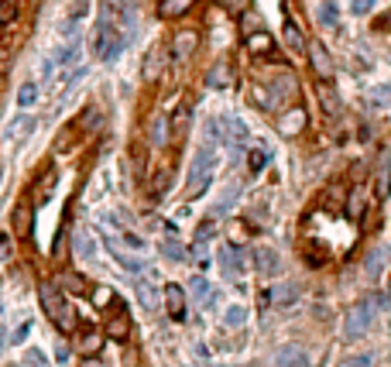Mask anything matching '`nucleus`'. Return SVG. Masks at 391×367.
Listing matches in <instances>:
<instances>
[{
  "mask_svg": "<svg viewBox=\"0 0 391 367\" xmlns=\"http://www.w3.org/2000/svg\"><path fill=\"white\" fill-rule=\"evenodd\" d=\"M100 344H103V336H100L97 329H82V333H79V344H76V347L82 350L86 357H90V353H97V350H100Z\"/></svg>",
  "mask_w": 391,
  "mask_h": 367,
  "instance_id": "bb28decb",
  "label": "nucleus"
},
{
  "mask_svg": "<svg viewBox=\"0 0 391 367\" xmlns=\"http://www.w3.org/2000/svg\"><path fill=\"white\" fill-rule=\"evenodd\" d=\"M82 367H103V364H100L97 357H93V361H90V357H86V364H82Z\"/></svg>",
  "mask_w": 391,
  "mask_h": 367,
  "instance_id": "bf43d9fd",
  "label": "nucleus"
},
{
  "mask_svg": "<svg viewBox=\"0 0 391 367\" xmlns=\"http://www.w3.org/2000/svg\"><path fill=\"white\" fill-rule=\"evenodd\" d=\"M240 18H244V35H251V31L257 28V24H261L257 18H247V14H240Z\"/></svg>",
  "mask_w": 391,
  "mask_h": 367,
  "instance_id": "6e6d98bb",
  "label": "nucleus"
},
{
  "mask_svg": "<svg viewBox=\"0 0 391 367\" xmlns=\"http://www.w3.org/2000/svg\"><path fill=\"white\" fill-rule=\"evenodd\" d=\"M124 244H127V248H134V251H141V248H144V240H141L137 233H124Z\"/></svg>",
  "mask_w": 391,
  "mask_h": 367,
  "instance_id": "864d4df0",
  "label": "nucleus"
},
{
  "mask_svg": "<svg viewBox=\"0 0 391 367\" xmlns=\"http://www.w3.org/2000/svg\"><path fill=\"white\" fill-rule=\"evenodd\" d=\"M264 165H268V155H264L261 148H255V151H247V169H251V172H255V175L261 172Z\"/></svg>",
  "mask_w": 391,
  "mask_h": 367,
  "instance_id": "a19ab883",
  "label": "nucleus"
},
{
  "mask_svg": "<svg viewBox=\"0 0 391 367\" xmlns=\"http://www.w3.org/2000/svg\"><path fill=\"white\" fill-rule=\"evenodd\" d=\"M247 237H251V230H247V220H234V223H230V244H234V248H240V244H247Z\"/></svg>",
  "mask_w": 391,
  "mask_h": 367,
  "instance_id": "72a5a7b5",
  "label": "nucleus"
},
{
  "mask_svg": "<svg viewBox=\"0 0 391 367\" xmlns=\"http://www.w3.org/2000/svg\"><path fill=\"white\" fill-rule=\"evenodd\" d=\"M124 48V35H120V24H114V14L103 11V18L97 21V31H93V55L103 62H114Z\"/></svg>",
  "mask_w": 391,
  "mask_h": 367,
  "instance_id": "f257e3e1",
  "label": "nucleus"
},
{
  "mask_svg": "<svg viewBox=\"0 0 391 367\" xmlns=\"http://www.w3.org/2000/svg\"><path fill=\"white\" fill-rule=\"evenodd\" d=\"M151 134H155V144H165V141H168V120H165V117L155 120V131H151Z\"/></svg>",
  "mask_w": 391,
  "mask_h": 367,
  "instance_id": "de8ad7c7",
  "label": "nucleus"
},
{
  "mask_svg": "<svg viewBox=\"0 0 391 367\" xmlns=\"http://www.w3.org/2000/svg\"><path fill=\"white\" fill-rule=\"evenodd\" d=\"M371 319H374V306H371V302H357V306L347 312L343 336H347V340H360V336L371 329Z\"/></svg>",
  "mask_w": 391,
  "mask_h": 367,
  "instance_id": "20e7f679",
  "label": "nucleus"
},
{
  "mask_svg": "<svg viewBox=\"0 0 391 367\" xmlns=\"http://www.w3.org/2000/svg\"><path fill=\"white\" fill-rule=\"evenodd\" d=\"M295 299H299V285H292V282L268 292V302H274V306H292Z\"/></svg>",
  "mask_w": 391,
  "mask_h": 367,
  "instance_id": "412c9836",
  "label": "nucleus"
},
{
  "mask_svg": "<svg viewBox=\"0 0 391 367\" xmlns=\"http://www.w3.org/2000/svg\"><path fill=\"white\" fill-rule=\"evenodd\" d=\"M28 333H31V323H24V326L14 333V344H24V340H28Z\"/></svg>",
  "mask_w": 391,
  "mask_h": 367,
  "instance_id": "4d7b16f0",
  "label": "nucleus"
},
{
  "mask_svg": "<svg viewBox=\"0 0 391 367\" xmlns=\"http://www.w3.org/2000/svg\"><path fill=\"white\" fill-rule=\"evenodd\" d=\"M86 14H90V0H73L69 18H65V35H76V28L86 21Z\"/></svg>",
  "mask_w": 391,
  "mask_h": 367,
  "instance_id": "2eb2a0df",
  "label": "nucleus"
},
{
  "mask_svg": "<svg viewBox=\"0 0 391 367\" xmlns=\"http://www.w3.org/2000/svg\"><path fill=\"white\" fill-rule=\"evenodd\" d=\"M213 169H216V144H203L193 158V169H189V179H186V196L193 199L199 196L206 186H210V179H213Z\"/></svg>",
  "mask_w": 391,
  "mask_h": 367,
  "instance_id": "7ed1b4c3",
  "label": "nucleus"
},
{
  "mask_svg": "<svg viewBox=\"0 0 391 367\" xmlns=\"http://www.w3.org/2000/svg\"><path fill=\"white\" fill-rule=\"evenodd\" d=\"M247 52H251V55H272L274 52V38L272 35H268V31H251V35H247Z\"/></svg>",
  "mask_w": 391,
  "mask_h": 367,
  "instance_id": "f8f14e48",
  "label": "nucleus"
},
{
  "mask_svg": "<svg viewBox=\"0 0 391 367\" xmlns=\"http://www.w3.org/2000/svg\"><path fill=\"white\" fill-rule=\"evenodd\" d=\"M55 357H59V361H69V347H62V344H59V350H55Z\"/></svg>",
  "mask_w": 391,
  "mask_h": 367,
  "instance_id": "13d9d810",
  "label": "nucleus"
},
{
  "mask_svg": "<svg viewBox=\"0 0 391 367\" xmlns=\"http://www.w3.org/2000/svg\"><path fill=\"white\" fill-rule=\"evenodd\" d=\"M364 213H368V193H364V186H353L350 196H347V216L364 220Z\"/></svg>",
  "mask_w": 391,
  "mask_h": 367,
  "instance_id": "ddd939ff",
  "label": "nucleus"
},
{
  "mask_svg": "<svg viewBox=\"0 0 391 367\" xmlns=\"http://www.w3.org/2000/svg\"><path fill=\"white\" fill-rule=\"evenodd\" d=\"M107 333H110L114 340H127V333H131V316H127V309L120 306V299H117V312H114L110 323H107Z\"/></svg>",
  "mask_w": 391,
  "mask_h": 367,
  "instance_id": "9d476101",
  "label": "nucleus"
},
{
  "mask_svg": "<svg viewBox=\"0 0 391 367\" xmlns=\"http://www.w3.org/2000/svg\"><path fill=\"white\" fill-rule=\"evenodd\" d=\"M374 196L377 199H388V179H385V172L377 175V182H374Z\"/></svg>",
  "mask_w": 391,
  "mask_h": 367,
  "instance_id": "3c124183",
  "label": "nucleus"
},
{
  "mask_svg": "<svg viewBox=\"0 0 391 367\" xmlns=\"http://www.w3.org/2000/svg\"><path fill=\"white\" fill-rule=\"evenodd\" d=\"M199 48V31H178L172 38V55L176 58H189Z\"/></svg>",
  "mask_w": 391,
  "mask_h": 367,
  "instance_id": "1a4fd4ad",
  "label": "nucleus"
},
{
  "mask_svg": "<svg viewBox=\"0 0 391 367\" xmlns=\"http://www.w3.org/2000/svg\"><path fill=\"white\" fill-rule=\"evenodd\" d=\"M220 268H223V275L234 282V278H240V254H237V248H223L220 251Z\"/></svg>",
  "mask_w": 391,
  "mask_h": 367,
  "instance_id": "a211bd4d",
  "label": "nucleus"
},
{
  "mask_svg": "<svg viewBox=\"0 0 391 367\" xmlns=\"http://www.w3.org/2000/svg\"><path fill=\"white\" fill-rule=\"evenodd\" d=\"M244 319H247V309H244V306H230V309L223 312V323H227L230 329L244 326Z\"/></svg>",
  "mask_w": 391,
  "mask_h": 367,
  "instance_id": "c9c22d12",
  "label": "nucleus"
},
{
  "mask_svg": "<svg viewBox=\"0 0 391 367\" xmlns=\"http://www.w3.org/2000/svg\"><path fill=\"white\" fill-rule=\"evenodd\" d=\"M274 367H309L313 361H309V350L299 347V344H285L282 350H274L272 357Z\"/></svg>",
  "mask_w": 391,
  "mask_h": 367,
  "instance_id": "39448f33",
  "label": "nucleus"
},
{
  "mask_svg": "<svg viewBox=\"0 0 391 367\" xmlns=\"http://www.w3.org/2000/svg\"><path fill=\"white\" fill-rule=\"evenodd\" d=\"M161 254H165L168 261H186V251H182L178 240H165V244H161Z\"/></svg>",
  "mask_w": 391,
  "mask_h": 367,
  "instance_id": "58836bf2",
  "label": "nucleus"
},
{
  "mask_svg": "<svg viewBox=\"0 0 391 367\" xmlns=\"http://www.w3.org/2000/svg\"><path fill=\"white\" fill-rule=\"evenodd\" d=\"M137 299H141V306H144L148 312L158 309V292H155L151 282H137Z\"/></svg>",
  "mask_w": 391,
  "mask_h": 367,
  "instance_id": "c85d7f7f",
  "label": "nucleus"
},
{
  "mask_svg": "<svg viewBox=\"0 0 391 367\" xmlns=\"http://www.w3.org/2000/svg\"><path fill=\"white\" fill-rule=\"evenodd\" d=\"M237 193H240V186H230V189H223V199L216 203V210H230L237 203Z\"/></svg>",
  "mask_w": 391,
  "mask_h": 367,
  "instance_id": "49530a36",
  "label": "nucleus"
},
{
  "mask_svg": "<svg viewBox=\"0 0 391 367\" xmlns=\"http://www.w3.org/2000/svg\"><path fill=\"white\" fill-rule=\"evenodd\" d=\"M41 309L48 312V319H52L62 333L76 329V312H73V306H69V299H65L52 282H41Z\"/></svg>",
  "mask_w": 391,
  "mask_h": 367,
  "instance_id": "f03ea898",
  "label": "nucleus"
},
{
  "mask_svg": "<svg viewBox=\"0 0 391 367\" xmlns=\"http://www.w3.org/2000/svg\"><path fill=\"white\" fill-rule=\"evenodd\" d=\"M35 127H38V120H35L31 114H24L11 124V137H14V141H24L28 134H35Z\"/></svg>",
  "mask_w": 391,
  "mask_h": 367,
  "instance_id": "393cba45",
  "label": "nucleus"
},
{
  "mask_svg": "<svg viewBox=\"0 0 391 367\" xmlns=\"http://www.w3.org/2000/svg\"><path fill=\"white\" fill-rule=\"evenodd\" d=\"M11 257V240H7V233H0V261H7Z\"/></svg>",
  "mask_w": 391,
  "mask_h": 367,
  "instance_id": "5fc2aeb1",
  "label": "nucleus"
},
{
  "mask_svg": "<svg viewBox=\"0 0 391 367\" xmlns=\"http://www.w3.org/2000/svg\"><path fill=\"white\" fill-rule=\"evenodd\" d=\"M52 189H55V172L48 169V172H45V179H41V186H38V203H45V199L52 196Z\"/></svg>",
  "mask_w": 391,
  "mask_h": 367,
  "instance_id": "79ce46f5",
  "label": "nucleus"
},
{
  "mask_svg": "<svg viewBox=\"0 0 391 367\" xmlns=\"http://www.w3.org/2000/svg\"><path fill=\"white\" fill-rule=\"evenodd\" d=\"M165 309H168L172 319H182V316H186V292L178 289V285H168V289H165Z\"/></svg>",
  "mask_w": 391,
  "mask_h": 367,
  "instance_id": "4468645a",
  "label": "nucleus"
},
{
  "mask_svg": "<svg viewBox=\"0 0 391 367\" xmlns=\"http://www.w3.org/2000/svg\"><path fill=\"white\" fill-rule=\"evenodd\" d=\"M230 83H234V69H230L227 62H216L213 69L206 73V86H210V90H227Z\"/></svg>",
  "mask_w": 391,
  "mask_h": 367,
  "instance_id": "9b49d317",
  "label": "nucleus"
},
{
  "mask_svg": "<svg viewBox=\"0 0 391 367\" xmlns=\"http://www.w3.org/2000/svg\"><path fill=\"white\" fill-rule=\"evenodd\" d=\"M55 289H65V292H73V295H90V285L82 282V275H76V271L59 275V285Z\"/></svg>",
  "mask_w": 391,
  "mask_h": 367,
  "instance_id": "6ab92c4d",
  "label": "nucleus"
},
{
  "mask_svg": "<svg viewBox=\"0 0 391 367\" xmlns=\"http://www.w3.org/2000/svg\"><path fill=\"white\" fill-rule=\"evenodd\" d=\"M189 289H193L196 302H206V299H210V282H206V278H193V285H189Z\"/></svg>",
  "mask_w": 391,
  "mask_h": 367,
  "instance_id": "37998d69",
  "label": "nucleus"
},
{
  "mask_svg": "<svg viewBox=\"0 0 391 367\" xmlns=\"http://www.w3.org/2000/svg\"><path fill=\"white\" fill-rule=\"evenodd\" d=\"M76 251H79V257L93 261V257H97V240H93V237H90L86 230H79V233H76Z\"/></svg>",
  "mask_w": 391,
  "mask_h": 367,
  "instance_id": "c756f323",
  "label": "nucleus"
},
{
  "mask_svg": "<svg viewBox=\"0 0 391 367\" xmlns=\"http://www.w3.org/2000/svg\"><path fill=\"white\" fill-rule=\"evenodd\" d=\"M4 340H7V336H4V329H0V347H4Z\"/></svg>",
  "mask_w": 391,
  "mask_h": 367,
  "instance_id": "052dcab7",
  "label": "nucleus"
},
{
  "mask_svg": "<svg viewBox=\"0 0 391 367\" xmlns=\"http://www.w3.org/2000/svg\"><path fill=\"white\" fill-rule=\"evenodd\" d=\"M371 361H374L371 353H357V357H347L340 367H371Z\"/></svg>",
  "mask_w": 391,
  "mask_h": 367,
  "instance_id": "09e8293b",
  "label": "nucleus"
},
{
  "mask_svg": "<svg viewBox=\"0 0 391 367\" xmlns=\"http://www.w3.org/2000/svg\"><path fill=\"white\" fill-rule=\"evenodd\" d=\"M168 179H172V169H161V172L151 179V196H161L168 189Z\"/></svg>",
  "mask_w": 391,
  "mask_h": 367,
  "instance_id": "4c0bfd02",
  "label": "nucleus"
},
{
  "mask_svg": "<svg viewBox=\"0 0 391 367\" xmlns=\"http://www.w3.org/2000/svg\"><path fill=\"white\" fill-rule=\"evenodd\" d=\"M316 93H319V100H323V110H326V114H336V110H340V97L333 93V86L326 83V79L316 86Z\"/></svg>",
  "mask_w": 391,
  "mask_h": 367,
  "instance_id": "a878e982",
  "label": "nucleus"
},
{
  "mask_svg": "<svg viewBox=\"0 0 391 367\" xmlns=\"http://www.w3.org/2000/svg\"><path fill=\"white\" fill-rule=\"evenodd\" d=\"M306 120H309V117H306V110H302V107H292L289 114H282V120H278V131H282L285 137H295V134H302Z\"/></svg>",
  "mask_w": 391,
  "mask_h": 367,
  "instance_id": "6e6552de",
  "label": "nucleus"
},
{
  "mask_svg": "<svg viewBox=\"0 0 391 367\" xmlns=\"http://www.w3.org/2000/svg\"><path fill=\"white\" fill-rule=\"evenodd\" d=\"M374 7V0H350V11L353 14H368Z\"/></svg>",
  "mask_w": 391,
  "mask_h": 367,
  "instance_id": "603ef678",
  "label": "nucleus"
},
{
  "mask_svg": "<svg viewBox=\"0 0 391 367\" xmlns=\"http://www.w3.org/2000/svg\"><path fill=\"white\" fill-rule=\"evenodd\" d=\"M18 103L24 107V110H28V107H35V103H38V86H35V83H21Z\"/></svg>",
  "mask_w": 391,
  "mask_h": 367,
  "instance_id": "473e14b6",
  "label": "nucleus"
},
{
  "mask_svg": "<svg viewBox=\"0 0 391 367\" xmlns=\"http://www.w3.org/2000/svg\"><path fill=\"white\" fill-rule=\"evenodd\" d=\"M274 97H278V100H292L295 97V79L289 76V73L274 76Z\"/></svg>",
  "mask_w": 391,
  "mask_h": 367,
  "instance_id": "2f4dec72",
  "label": "nucleus"
},
{
  "mask_svg": "<svg viewBox=\"0 0 391 367\" xmlns=\"http://www.w3.org/2000/svg\"><path fill=\"white\" fill-rule=\"evenodd\" d=\"M247 100L255 103L257 110H274V100H272V93H268V86H261V83H255V86L247 90Z\"/></svg>",
  "mask_w": 391,
  "mask_h": 367,
  "instance_id": "5701e85b",
  "label": "nucleus"
},
{
  "mask_svg": "<svg viewBox=\"0 0 391 367\" xmlns=\"http://www.w3.org/2000/svg\"><path fill=\"white\" fill-rule=\"evenodd\" d=\"M306 52H309V62H313V69H316V76H319V79H330L333 73H336L330 52H326L319 41H309V45H306Z\"/></svg>",
  "mask_w": 391,
  "mask_h": 367,
  "instance_id": "423d86ee",
  "label": "nucleus"
},
{
  "mask_svg": "<svg viewBox=\"0 0 391 367\" xmlns=\"http://www.w3.org/2000/svg\"><path fill=\"white\" fill-rule=\"evenodd\" d=\"M193 4L196 0H161V4H158V14H161V18H182V14H189V11H193Z\"/></svg>",
  "mask_w": 391,
  "mask_h": 367,
  "instance_id": "f3484780",
  "label": "nucleus"
},
{
  "mask_svg": "<svg viewBox=\"0 0 391 367\" xmlns=\"http://www.w3.org/2000/svg\"><path fill=\"white\" fill-rule=\"evenodd\" d=\"M255 268H257V275H264V278H274V275L282 271L278 251H272V248H255Z\"/></svg>",
  "mask_w": 391,
  "mask_h": 367,
  "instance_id": "0eeeda50",
  "label": "nucleus"
},
{
  "mask_svg": "<svg viewBox=\"0 0 391 367\" xmlns=\"http://www.w3.org/2000/svg\"><path fill=\"white\" fill-rule=\"evenodd\" d=\"M11 223H14V233L18 237H28L31 233V206H14V213H11Z\"/></svg>",
  "mask_w": 391,
  "mask_h": 367,
  "instance_id": "aec40b11",
  "label": "nucleus"
},
{
  "mask_svg": "<svg viewBox=\"0 0 391 367\" xmlns=\"http://www.w3.org/2000/svg\"><path fill=\"white\" fill-rule=\"evenodd\" d=\"M213 233H216V220H213V216H206V220L199 223V230H196V244H206Z\"/></svg>",
  "mask_w": 391,
  "mask_h": 367,
  "instance_id": "e433bc0d",
  "label": "nucleus"
},
{
  "mask_svg": "<svg viewBox=\"0 0 391 367\" xmlns=\"http://www.w3.org/2000/svg\"><path fill=\"white\" fill-rule=\"evenodd\" d=\"M110 254L117 257V265H120V268H127V271H141V261H137L134 254H127V251H124V248H120L117 240H110Z\"/></svg>",
  "mask_w": 391,
  "mask_h": 367,
  "instance_id": "cd10ccee",
  "label": "nucleus"
},
{
  "mask_svg": "<svg viewBox=\"0 0 391 367\" xmlns=\"http://www.w3.org/2000/svg\"><path fill=\"white\" fill-rule=\"evenodd\" d=\"M385 257H388V254L381 251V248L368 254V278H377V275L385 271Z\"/></svg>",
  "mask_w": 391,
  "mask_h": 367,
  "instance_id": "f704fd0d",
  "label": "nucleus"
},
{
  "mask_svg": "<svg viewBox=\"0 0 391 367\" xmlns=\"http://www.w3.org/2000/svg\"><path fill=\"white\" fill-rule=\"evenodd\" d=\"M24 367H48V361H45V353L35 347V350H28V353H24Z\"/></svg>",
  "mask_w": 391,
  "mask_h": 367,
  "instance_id": "a18cd8bd",
  "label": "nucleus"
},
{
  "mask_svg": "<svg viewBox=\"0 0 391 367\" xmlns=\"http://www.w3.org/2000/svg\"><path fill=\"white\" fill-rule=\"evenodd\" d=\"M189 120H193V117H189V110H186V107L172 114V137H176V141H182V137L189 134Z\"/></svg>",
  "mask_w": 391,
  "mask_h": 367,
  "instance_id": "7c9ffc66",
  "label": "nucleus"
},
{
  "mask_svg": "<svg viewBox=\"0 0 391 367\" xmlns=\"http://www.w3.org/2000/svg\"><path fill=\"white\" fill-rule=\"evenodd\" d=\"M316 18H319L323 28L336 31V24H340V7H336V0H323V4L316 7Z\"/></svg>",
  "mask_w": 391,
  "mask_h": 367,
  "instance_id": "dca6fc26",
  "label": "nucleus"
},
{
  "mask_svg": "<svg viewBox=\"0 0 391 367\" xmlns=\"http://www.w3.org/2000/svg\"><path fill=\"white\" fill-rule=\"evenodd\" d=\"M285 45L292 48L295 55H306V38H302V31H299L295 21H285Z\"/></svg>",
  "mask_w": 391,
  "mask_h": 367,
  "instance_id": "4be33fe9",
  "label": "nucleus"
},
{
  "mask_svg": "<svg viewBox=\"0 0 391 367\" xmlns=\"http://www.w3.org/2000/svg\"><path fill=\"white\" fill-rule=\"evenodd\" d=\"M18 18V0H0V24H11Z\"/></svg>",
  "mask_w": 391,
  "mask_h": 367,
  "instance_id": "ea45409f",
  "label": "nucleus"
},
{
  "mask_svg": "<svg viewBox=\"0 0 391 367\" xmlns=\"http://www.w3.org/2000/svg\"><path fill=\"white\" fill-rule=\"evenodd\" d=\"M161 55H165V48H161V45H155V48L148 52V62H144V79H148V83H155L158 73H161V62H165Z\"/></svg>",
  "mask_w": 391,
  "mask_h": 367,
  "instance_id": "b1692460",
  "label": "nucleus"
},
{
  "mask_svg": "<svg viewBox=\"0 0 391 367\" xmlns=\"http://www.w3.org/2000/svg\"><path fill=\"white\" fill-rule=\"evenodd\" d=\"M247 7H251V0H223V11H227V14H234V18L247 14Z\"/></svg>",
  "mask_w": 391,
  "mask_h": 367,
  "instance_id": "c03bdc74",
  "label": "nucleus"
},
{
  "mask_svg": "<svg viewBox=\"0 0 391 367\" xmlns=\"http://www.w3.org/2000/svg\"><path fill=\"white\" fill-rule=\"evenodd\" d=\"M93 302H97L100 309H107V306L114 302V295H110V289H97L93 292Z\"/></svg>",
  "mask_w": 391,
  "mask_h": 367,
  "instance_id": "8fccbe9b",
  "label": "nucleus"
}]
</instances>
